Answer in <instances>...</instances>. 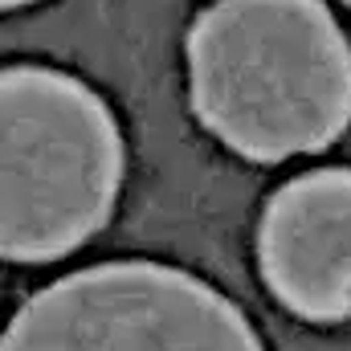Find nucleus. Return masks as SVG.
Here are the masks:
<instances>
[{
    "instance_id": "f257e3e1",
    "label": "nucleus",
    "mask_w": 351,
    "mask_h": 351,
    "mask_svg": "<svg viewBox=\"0 0 351 351\" xmlns=\"http://www.w3.org/2000/svg\"><path fill=\"white\" fill-rule=\"evenodd\" d=\"M188 94L229 152L311 156L351 123V41L323 0H213L188 29Z\"/></svg>"
},
{
    "instance_id": "f03ea898",
    "label": "nucleus",
    "mask_w": 351,
    "mask_h": 351,
    "mask_svg": "<svg viewBox=\"0 0 351 351\" xmlns=\"http://www.w3.org/2000/svg\"><path fill=\"white\" fill-rule=\"evenodd\" d=\"M123 135L94 90L49 66L0 70V258L58 262L110 221Z\"/></svg>"
},
{
    "instance_id": "7ed1b4c3",
    "label": "nucleus",
    "mask_w": 351,
    "mask_h": 351,
    "mask_svg": "<svg viewBox=\"0 0 351 351\" xmlns=\"http://www.w3.org/2000/svg\"><path fill=\"white\" fill-rule=\"evenodd\" d=\"M0 351H262V339L221 290L184 269L106 262L33 294Z\"/></svg>"
},
{
    "instance_id": "20e7f679",
    "label": "nucleus",
    "mask_w": 351,
    "mask_h": 351,
    "mask_svg": "<svg viewBox=\"0 0 351 351\" xmlns=\"http://www.w3.org/2000/svg\"><path fill=\"white\" fill-rule=\"evenodd\" d=\"M258 262L274 298L311 319L351 315V168H319L282 184L262 213Z\"/></svg>"
},
{
    "instance_id": "39448f33",
    "label": "nucleus",
    "mask_w": 351,
    "mask_h": 351,
    "mask_svg": "<svg viewBox=\"0 0 351 351\" xmlns=\"http://www.w3.org/2000/svg\"><path fill=\"white\" fill-rule=\"evenodd\" d=\"M25 4H37V0H0V12H12V8H25Z\"/></svg>"
},
{
    "instance_id": "423d86ee",
    "label": "nucleus",
    "mask_w": 351,
    "mask_h": 351,
    "mask_svg": "<svg viewBox=\"0 0 351 351\" xmlns=\"http://www.w3.org/2000/svg\"><path fill=\"white\" fill-rule=\"evenodd\" d=\"M343 4H351V0H343Z\"/></svg>"
}]
</instances>
